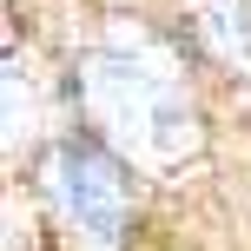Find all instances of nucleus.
Segmentation results:
<instances>
[{"mask_svg": "<svg viewBox=\"0 0 251 251\" xmlns=\"http://www.w3.org/2000/svg\"><path fill=\"white\" fill-rule=\"evenodd\" d=\"M199 40L225 66H251V7L245 0H199Z\"/></svg>", "mask_w": 251, "mask_h": 251, "instance_id": "nucleus-3", "label": "nucleus"}, {"mask_svg": "<svg viewBox=\"0 0 251 251\" xmlns=\"http://www.w3.org/2000/svg\"><path fill=\"white\" fill-rule=\"evenodd\" d=\"M40 185H47V199L60 205L100 251L119 245L126 212H132V185H126V165L106 146H93V139H60V146L40 159Z\"/></svg>", "mask_w": 251, "mask_h": 251, "instance_id": "nucleus-2", "label": "nucleus"}, {"mask_svg": "<svg viewBox=\"0 0 251 251\" xmlns=\"http://www.w3.org/2000/svg\"><path fill=\"white\" fill-rule=\"evenodd\" d=\"M73 93L86 119L100 126V139H113L139 165H178L199 146V119H192L178 79L165 73V60L139 53L132 40H106L100 53H86L73 73Z\"/></svg>", "mask_w": 251, "mask_h": 251, "instance_id": "nucleus-1", "label": "nucleus"}]
</instances>
